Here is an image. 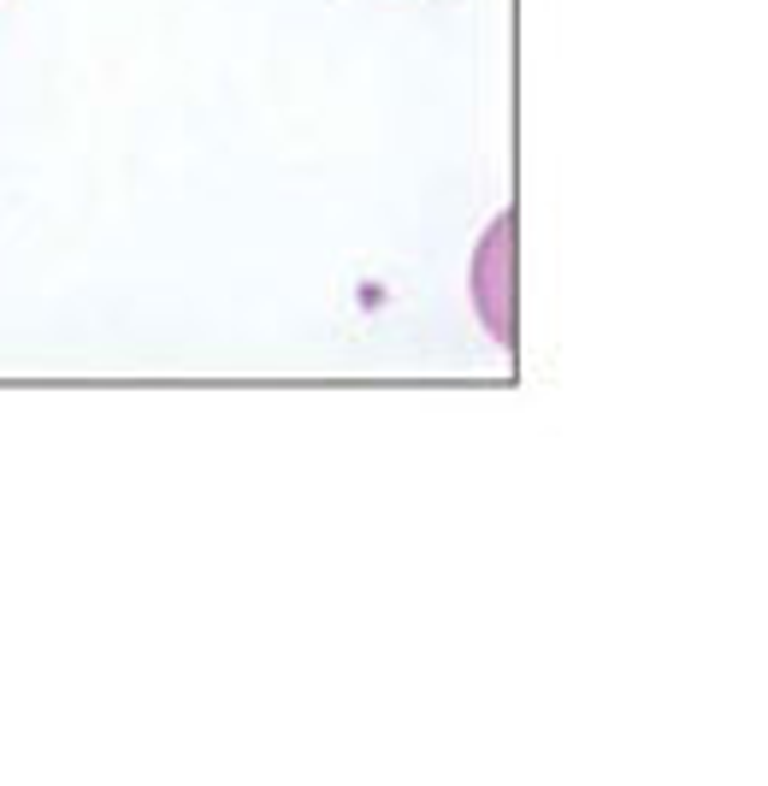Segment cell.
Masks as SVG:
<instances>
[{
	"label": "cell",
	"instance_id": "6da1fadb",
	"mask_svg": "<svg viewBox=\"0 0 768 786\" xmlns=\"http://www.w3.org/2000/svg\"><path fill=\"white\" fill-rule=\"evenodd\" d=\"M473 296H480V314H485L491 338L503 349H515V213H503V220L491 225V237L480 243Z\"/></svg>",
	"mask_w": 768,
	"mask_h": 786
}]
</instances>
